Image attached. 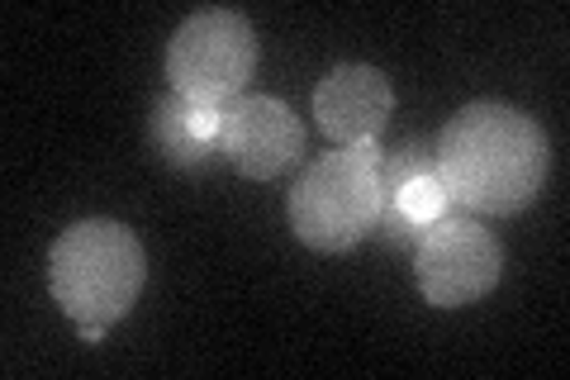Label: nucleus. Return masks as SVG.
I'll return each mask as SVG.
<instances>
[{
  "label": "nucleus",
  "instance_id": "9d476101",
  "mask_svg": "<svg viewBox=\"0 0 570 380\" xmlns=\"http://www.w3.org/2000/svg\"><path fill=\"white\" fill-rule=\"evenodd\" d=\"M105 329H110V323H77L81 342H91V348H100V342H105Z\"/></svg>",
  "mask_w": 570,
  "mask_h": 380
},
{
  "label": "nucleus",
  "instance_id": "f257e3e1",
  "mask_svg": "<svg viewBox=\"0 0 570 380\" xmlns=\"http://www.w3.org/2000/svg\"><path fill=\"white\" fill-rule=\"evenodd\" d=\"M433 153L452 205L466 214H485V220L523 214L551 172L547 129L528 110L504 100H475L456 110Z\"/></svg>",
  "mask_w": 570,
  "mask_h": 380
},
{
  "label": "nucleus",
  "instance_id": "0eeeda50",
  "mask_svg": "<svg viewBox=\"0 0 570 380\" xmlns=\"http://www.w3.org/2000/svg\"><path fill=\"white\" fill-rule=\"evenodd\" d=\"M456 205L438 176V153L428 143H404V148L381 157V224L385 243L414 247L438 220H448Z\"/></svg>",
  "mask_w": 570,
  "mask_h": 380
},
{
  "label": "nucleus",
  "instance_id": "6e6552de",
  "mask_svg": "<svg viewBox=\"0 0 570 380\" xmlns=\"http://www.w3.org/2000/svg\"><path fill=\"white\" fill-rule=\"evenodd\" d=\"M390 115H395V86L381 67L343 62L314 86V119L337 148L381 143Z\"/></svg>",
  "mask_w": 570,
  "mask_h": 380
},
{
  "label": "nucleus",
  "instance_id": "39448f33",
  "mask_svg": "<svg viewBox=\"0 0 570 380\" xmlns=\"http://www.w3.org/2000/svg\"><path fill=\"white\" fill-rule=\"evenodd\" d=\"M504 276V247L475 220V214H448L414 243V281L433 310H466L485 300Z\"/></svg>",
  "mask_w": 570,
  "mask_h": 380
},
{
  "label": "nucleus",
  "instance_id": "f03ea898",
  "mask_svg": "<svg viewBox=\"0 0 570 380\" xmlns=\"http://www.w3.org/2000/svg\"><path fill=\"white\" fill-rule=\"evenodd\" d=\"M148 252L119 220H81L48 252V291L71 323H115L138 304Z\"/></svg>",
  "mask_w": 570,
  "mask_h": 380
},
{
  "label": "nucleus",
  "instance_id": "423d86ee",
  "mask_svg": "<svg viewBox=\"0 0 570 380\" xmlns=\"http://www.w3.org/2000/svg\"><path fill=\"white\" fill-rule=\"evenodd\" d=\"M305 153V124L276 96H238L224 105L219 157L247 181H276Z\"/></svg>",
  "mask_w": 570,
  "mask_h": 380
},
{
  "label": "nucleus",
  "instance_id": "7ed1b4c3",
  "mask_svg": "<svg viewBox=\"0 0 570 380\" xmlns=\"http://www.w3.org/2000/svg\"><path fill=\"white\" fill-rule=\"evenodd\" d=\"M381 143L314 157L285 201L295 238L324 257L352 252L362 238H371L381 224Z\"/></svg>",
  "mask_w": 570,
  "mask_h": 380
},
{
  "label": "nucleus",
  "instance_id": "1a4fd4ad",
  "mask_svg": "<svg viewBox=\"0 0 570 380\" xmlns=\"http://www.w3.org/2000/svg\"><path fill=\"white\" fill-rule=\"evenodd\" d=\"M219 134L224 110H214V105H195L176 90L153 105V148L176 172H195L209 157H219Z\"/></svg>",
  "mask_w": 570,
  "mask_h": 380
},
{
  "label": "nucleus",
  "instance_id": "20e7f679",
  "mask_svg": "<svg viewBox=\"0 0 570 380\" xmlns=\"http://www.w3.org/2000/svg\"><path fill=\"white\" fill-rule=\"evenodd\" d=\"M257 71V29L238 10H195L167 43V81L195 105H234Z\"/></svg>",
  "mask_w": 570,
  "mask_h": 380
}]
</instances>
